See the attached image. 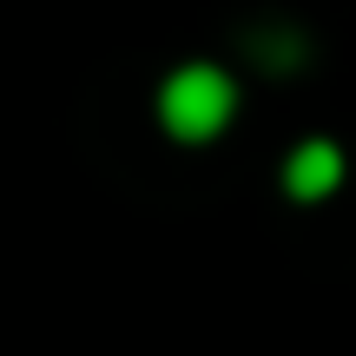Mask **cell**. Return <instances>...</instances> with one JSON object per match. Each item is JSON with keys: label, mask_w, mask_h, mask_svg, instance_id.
I'll list each match as a JSON object with an SVG mask.
<instances>
[{"label": "cell", "mask_w": 356, "mask_h": 356, "mask_svg": "<svg viewBox=\"0 0 356 356\" xmlns=\"http://www.w3.org/2000/svg\"><path fill=\"white\" fill-rule=\"evenodd\" d=\"M238 113V86H231L225 66H178L159 92V119H165L172 139H211L225 132V119Z\"/></svg>", "instance_id": "6da1fadb"}, {"label": "cell", "mask_w": 356, "mask_h": 356, "mask_svg": "<svg viewBox=\"0 0 356 356\" xmlns=\"http://www.w3.org/2000/svg\"><path fill=\"white\" fill-rule=\"evenodd\" d=\"M337 178H343V152H337L330 139L297 145L291 165H284V185H291V198H323V191H337Z\"/></svg>", "instance_id": "7a4b0ae2"}]
</instances>
